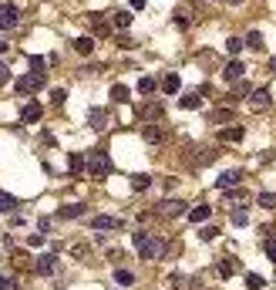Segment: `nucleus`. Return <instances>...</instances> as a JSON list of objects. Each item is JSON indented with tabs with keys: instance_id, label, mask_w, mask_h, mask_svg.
I'll return each instance as SVG.
<instances>
[{
	"instance_id": "a19ab883",
	"label": "nucleus",
	"mask_w": 276,
	"mask_h": 290,
	"mask_svg": "<svg viewBox=\"0 0 276 290\" xmlns=\"http://www.w3.org/2000/svg\"><path fill=\"white\" fill-rule=\"evenodd\" d=\"M128 4H132L135 11H142V7H145V0H128Z\"/></svg>"
},
{
	"instance_id": "c85d7f7f",
	"label": "nucleus",
	"mask_w": 276,
	"mask_h": 290,
	"mask_svg": "<svg viewBox=\"0 0 276 290\" xmlns=\"http://www.w3.org/2000/svg\"><path fill=\"white\" fill-rule=\"evenodd\" d=\"M246 287L249 290H263V277H259V273H246Z\"/></svg>"
},
{
	"instance_id": "58836bf2",
	"label": "nucleus",
	"mask_w": 276,
	"mask_h": 290,
	"mask_svg": "<svg viewBox=\"0 0 276 290\" xmlns=\"http://www.w3.org/2000/svg\"><path fill=\"white\" fill-rule=\"evenodd\" d=\"M27 243H31V246H41V243H44V236H41V233H34V236H27Z\"/></svg>"
},
{
	"instance_id": "72a5a7b5",
	"label": "nucleus",
	"mask_w": 276,
	"mask_h": 290,
	"mask_svg": "<svg viewBox=\"0 0 276 290\" xmlns=\"http://www.w3.org/2000/svg\"><path fill=\"white\" fill-rule=\"evenodd\" d=\"M266 257H269V260L276 263V233L269 236V240H266Z\"/></svg>"
},
{
	"instance_id": "20e7f679",
	"label": "nucleus",
	"mask_w": 276,
	"mask_h": 290,
	"mask_svg": "<svg viewBox=\"0 0 276 290\" xmlns=\"http://www.w3.org/2000/svg\"><path fill=\"white\" fill-rule=\"evenodd\" d=\"M158 212H162V216H182V212H189V209H186L182 199H162L158 202Z\"/></svg>"
},
{
	"instance_id": "dca6fc26",
	"label": "nucleus",
	"mask_w": 276,
	"mask_h": 290,
	"mask_svg": "<svg viewBox=\"0 0 276 290\" xmlns=\"http://www.w3.org/2000/svg\"><path fill=\"white\" fill-rule=\"evenodd\" d=\"M74 51L77 54H91V51H95V37H88V34H84V37H74Z\"/></svg>"
},
{
	"instance_id": "6ab92c4d",
	"label": "nucleus",
	"mask_w": 276,
	"mask_h": 290,
	"mask_svg": "<svg viewBox=\"0 0 276 290\" xmlns=\"http://www.w3.org/2000/svg\"><path fill=\"white\" fill-rule=\"evenodd\" d=\"M115 27H118V31H128V27H132V14L118 11V14H115Z\"/></svg>"
},
{
	"instance_id": "a878e982",
	"label": "nucleus",
	"mask_w": 276,
	"mask_h": 290,
	"mask_svg": "<svg viewBox=\"0 0 276 290\" xmlns=\"http://www.w3.org/2000/svg\"><path fill=\"white\" fill-rule=\"evenodd\" d=\"M4 209H17V199H14L11 192H0V212Z\"/></svg>"
},
{
	"instance_id": "cd10ccee",
	"label": "nucleus",
	"mask_w": 276,
	"mask_h": 290,
	"mask_svg": "<svg viewBox=\"0 0 276 290\" xmlns=\"http://www.w3.org/2000/svg\"><path fill=\"white\" fill-rule=\"evenodd\" d=\"M232 223H236V226H246V223H249V212H246L243 206H239V209H232Z\"/></svg>"
},
{
	"instance_id": "39448f33",
	"label": "nucleus",
	"mask_w": 276,
	"mask_h": 290,
	"mask_svg": "<svg viewBox=\"0 0 276 290\" xmlns=\"http://www.w3.org/2000/svg\"><path fill=\"white\" fill-rule=\"evenodd\" d=\"M17 17H21V11H17L14 4H4V7H0V27H4V31H7V27H14V24H17Z\"/></svg>"
},
{
	"instance_id": "f03ea898",
	"label": "nucleus",
	"mask_w": 276,
	"mask_h": 290,
	"mask_svg": "<svg viewBox=\"0 0 276 290\" xmlns=\"http://www.w3.org/2000/svg\"><path fill=\"white\" fill-rule=\"evenodd\" d=\"M135 246H138V253H142L145 260H155L158 253H162V243H158V240H152L148 233H142V230L135 233Z\"/></svg>"
},
{
	"instance_id": "0eeeda50",
	"label": "nucleus",
	"mask_w": 276,
	"mask_h": 290,
	"mask_svg": "<svg viewBox=\"0 0 276 290\" xmlns=\"http://www.w3.org/2000/svg\"><path fill=\"white\" fill-rule=\"evenodd\" d=\"M239 179H243V172H239V169H229V172H222V176L216 179V186H219V189H232V186H239Z\"/></svg>"
},
{
	"instance_id": "4468645a",
	"label": "nucleus",
	"mask_w": 276,
	"mask_h": 290,
	"mask_svg": "<svg viewBox=\"0 0 276 290\" xmlns=\"http://www.w3.org/2000/svg\"><path fill=\"white\" fill-rule=\"evenodd\" d=\"M186 216H189V223H206V220L212 216V209L209 206H196V209H189Z\"/></svg>"
},
{
	"instance_id": "5701e85b",
	"label": "nucleus",
	"mask_w": 276,
	"mask_h": 290,
	"mask_svg": "<svg viewBox=\"0 0 276 290\" xmlns=\"http://www.w3.org/2000/svg\"><path fill=\"white\" fill-rule=\"evenodd\" d=\"M105 122H108V115L101 108H91V128H105Z\"/></svg>"
},
{
	"instance_id": "473e14b6",
	"label": "nucleus",
	"mask_w": 276,
	"mask_h": 290,
	"mask_svg": "<svg viewBox=\"0 0 276 290\" xmlns=\"http://www.w3.org/2000/svg\"><path fill=\"white\" fill-rule=\"evenodd\" d=\"M84 166H88V162H84L81 156H71V176H77V172H81Z\"/></svg>"
},
{
	"instance_id": "2eb2a0df",
	"label": "nucleus",
	"mask_w": 276,
	"mask_h": 290,
	"mask_svg": "<svg viewBox=\"0 0 276 290\" xmlns=\"http://www.w3.org/2000/svg\"><path fill=\"white\" fill-rule=\"evenodd\" d=\"M21 118H24V125H31V122H37V118H41V105H37V101H31V105H24V112H21Z\"/></svg>"
},
{
	"instance_id": "f8f14e48",
	"label": "nucleus",
	"mask_w": 276,
	"mask_h": 290,
	"mask_svg": "<svg viewBox=\"0 0 276 290\" xmlns=\"http://www.w3.org/2000/svg\"><path fill=\"white\" fill-rule=\"evenodd\" d=\"M243 135H246V125H229V128H222V132H219V138H222V142H239Z\"/></svg>"
},
{
	"instance_id": "1a4fd4ad",
	"label": "nucleus",
	"mask_w": 276,
	"mask_h": 290,
	"mask_svg": "<svg viewBox=\"0 0 276 290\" xmlns=\"http://www.w3.org/2000/svg\"><path fill=\"white\" fill-rule=\"evenodd\" d=\"M57 216L61 220H77V216H84V202H67V206L57 209Z\"/></svg>"
},
{
	"instance_id": "4be33fe9",
	"label": "nucleus",
	"mask_w": 276,
	"mask_h": 290,
	"mask_svg": "<svg viewBox=\"0 0 276 290\" xmlns=\"http://www.w3.org/2000/svg\"><path fill=\"white\" fill-rule=\"evenodd\" d=\"M178 105H182V108H199V105H202V98L196 95V91H189L186 98H178Z\"/></svg>"
},
{
	"instance_id": "c9c22d12",
	"label": "nucleus",
	"mask_w": 276,
	"mask_h": 290,
	"mask_svg": "<svg viewBox=\"0 0 276 290\" xmlns=\"http://www.w3.org/2000/svg\"><path fill=\"white\" fill-rule=\"evenodd\" d=\"M115 280H118V283H125V287H128V283H135V277L128 273V270H118V273H115Z\"/></svg>"
},
{
	"instance_id": "79ce46f5",
	"label": "nucleus",
	"mask_w": 276,
	"mask_h": 290,
	"mask_svg": "<svg viewBox=\"0 0 276 290\" xmlns=\"http://www.w3.org/2000/svg\"><path fill=\"white\" fill-rule=\"evenodd\" d=\"M0 290H11V280H4V277H0Z\"/></svg>"
},
{
	"instance_id": "9b49d317",
	"label": "nucleus",
	"mask_w": 276,
	"mask_h": 290,
	"mask_svg": "<svg viewBox=\"0 0 276 290\" xmlns=\"http://www.w3.org/2000/svg\"><path fill=\"white\" fill-rule=\"evenodd\" d=\"M54 270H57V257H54V253L37 257V273H44V277H47V273H54Z\"/></svg>"
},
{
	"instance_id": "9d476101",
	"label": "nucleus",
	"mask_w": 276,
	"mask_h": 290,
	"mask_svg": "<svg viewBox=\"0 0 276 290\" xmlns=\"http://www.w3.org/2000/svg\"><path fill=\"white\" fill-rule=\"evenodd\" d=\"M142 135H145V142H148V145H158L162 138H165V128H162V125H145Z\"/></svg>"
},
{
	"instance_id": "393cba45",
	"label": "nucleus",
	"mask_w": 276,
	"mask_h": 290,
	"mask_svg": "<svg viewBox=\"0 0 276 290\" xmlns=\"http://www.w3.org/2000/svg\"><path fill=\"white\" fill-rule=\"evenodd\" d=\"M259 206L263 209H276V192H259Z\"/></svg>"
},
{
	"instance_id": "e433bc0d",
	"label": "nucleus",
	"mask_w": 276,
	"mask_h": 290,
	"mask_svg": "<svg viewBox=\"0 0 276 290\" xmlns=\"http://www.w3.org/2000/svg\"><path fill=\"white\" fill-rule=\"evenodd\" d=\"M7 81H11V67L0 61V85H7Z\"/></svg>"
},
{
	"instance_id": "aec40b11",
	"label": "nucleus",
	"mask_w": 276,
	"mask_h": 290,
	"mask_svg": "<svg viewBox=\"0 0 276 290\" xmlns=\"http://www.w3.org/2000/svg\"><path fill=\"white\" fill-rule=\"evenodd\" d=\"M243 47H246L243 37H229V41H226V51H229L232 57H239V51H243Z\"/></svg>"
},
{
	"instance_id": "7ed1b4c3",
	"label": "nucleus",
	"mask_w": 276,
	"mask_h": 290,
	"mask_svg": "<svg viewBox=\"0 0 276 290\" xmlns=\"http://www.w3.org/2000/svg\"><path fill=\"white\" fill-rule=\"evenodd\" d=\"M44 88V71H34V75H24V78H17V91L21 95H34V91Z\"/></svg>"
},
{
	"instance_id": "ddd939ff",
	"label": "nucleus",
	"mask_w": 276,
	"mask_h": 290,
	"mask_svg": "<svg viewBox=\"0 0 276 290\" xmlns=\"http://www.w3.org/2000/svg\"><path fill=\"white\" fill-rule=\"evenodd\" d=\"M118 220H115V216H95V220H91V230H118Z\"/></svg>"
},
{
	"instance_id": "ea45409f",
	"label": "nucleus",
	"mask_w": 276,
	"mask_h": 290,
	"mask_svg": "<svg viewBox=\"0 0 276 290\" xmlns=\"http://www.w3.org/2000/svg\"><path fill=\"white\" fill-rule=\"evenodd\" d=\"M118 47H125V51H128V47H135V41H132V37H118Z\"/></svg>"
},
{
	"instance_id": "2f4dec72",
	"label": "nucleus",
	"mask_w": 276,
	"mask_h": 290,
	"mask_svg": "<svg viewBox=\"0 0 276 290\" xmlns=\"http://www.w3.org/2000/svg\"><path fill=\"white\" fill-rule=\"evenodd\" d=\"M162 115V105H148V108H142V118H158Z\"/></svg>"
},
{
	"instance_id": "b1692460",
	"label": "nucleus",
	"mask_w": 276,
	"mask_h": 290,
	"mask_svg": "<svg viewBox=\"0 0 276 290\" xmlns=\"http://www.w3.org/2000/svg\"><path fill=\"white\" fill-rule=\"evenodd\" d=\"M246 44L253 47V51H263V34H259V31H249V37H246Z\"/></svg>"
},
{
	"instance_id": "f257e3e1",
	"label": "nucleus",
	"mask_w": 276,
	"mask_h": 290,
	"mask_svg": "<svg viewBox=\"0 0 276 290\" xmlns=\"http://www.w3.org/2000/svg\"><path fill=\"white\" fill-rule=\"evenodd\" d=\"M88 172L95 179H105L111 172V156L105 152V149H95V152L88 156Z\"/></svg>"
},
{
	"instance_id": "6e6552de",
	"label": "nucleus",
	"mask_w": 276,
	"mask_h": 290,
	"mask_svg": "<svg viewBox=\"0 0 276 290\" xmlns=\"http://www.w3.org/2000/svg\"><path fill=\"white\" fill-rule=\"evenodd\" d=\"M246 75V67H243V61H236V57H232L229 64H226V71H222V78L226 81H239Z\"/></svg>"
},
{
	"instance_id": "bb28decb",
	"label": "nucleus",
	"mask_w": 276,
	"mask_h": 290,
	"mask_svg": "<svg viewBox=\"0 0 276 290\" xmlns=\"http://www.w3.org/2000/svg\"><path fill=\"white\" fill-rule=\"evenodd\" d=\"M155 88H158V85H155V78H138V91H142V95H152Z\"/></svg>"
},
{
	"instance_id": "37998d69",
	"label": "nucleus",
	"mask_w": 276,
	"mask_h": 290,
	"mask_svg": "<svg viewBox=\"0 0 276 290\" xmlns=\"http://www.w3.org/2000/svg\"><path fill=\"white\" fill-rule=\"evenodd\" d=\"M4 51H7V44H4V41H0V54H4Z\"/></svg>"
},
{
	"instance_id": "423d86ee",
	"label": "nucleus",
	"mask_w": 276,
	"mask_h": 290,
	"mask_svg": "<svg viewBox=\"0 0 276 290\" xmlns=\"http://www.w3.org/2000/svg\"><path fill=\"white\" fill-rule=\"evenodd\" d=\"M269 101H273V98H269V88H256L253 98H249V105H253L256 112H266V108H269Z\"/></svg>"
},
{
	"instance_id": "7c9ffc66",
	"label": "nucleus",
	"mask_w": 276,
	"mask_h": 290,
	"mask_svg": "<svg viewBox=\"0 0 276 290\" xmlns=\"http://www.w3.org/2000/svg\"><path fill=\"white\" fill-rule=\"evenodd\" d=\"M232 273H236V263H232V260H222L219 263V277H232Z\"/></svg>"
},
{
	"instance_id": "f3484780",
	"label": "nucleus",
	"mask_w": 276,
	"mask_h": 290,
	"mask_svg": "<svg viewBox=\"0 0 276 290\" xmlns=\"http://www.w3.org/2000/svg\"><path fill=\"white\" fill-rule=\"evenodd\" d=\"M148 186H152V176H145V172H135L132 176V189L135 192H145Z\"/></svg>"
},
{
	"instance_id": "a211bd4d",
	"label": "nucleus",
	"mask_w": 276,
	"mask_h": 290,
	"mask_svg": "<svg viewBox=\"0 0 276 290\" xmlns=\"http://www.w3.org/2000/svg\"><path fill=\"white\" fill-rule=\"evenodd\" d=\"M178 85H182V81H178V75H175V71H168L165 78H162V91H168V95H175V91H178Z\"/></svg>"
},
{
	"instance_id": "4c0bfd02",
	"label": "nucleus",
	"mask_w": 276,
	"mask_h": 290,
	"mask_svg": "<svg viewBox=\"0 0 276 290\" xmlns=\"http://www.w3.org/2000/svg\"><path fill=\"white\" fill-rule=\"evenodd\" d=\"M216 233H219V230H216V226H206V230H202L199 236H202V240H212V236H216Z\"/></svg>"
},
{
	"instance_id": "f704fd0d",
	"label": "nucleus",
	"mask_w": 276,
	"mask_h": 290,
	"mask_svg": "<svg viewBox=\"0 0 276 290\" xmlns=\"http://www.w3.org/2000/svg\"><path fill=\"white\" fill-rule=\"evenodd\" d=\"M51 101H54V105H64V101H67V91H64V88H54V91H51Z\"/></svg>"
},
{
	"instance_id": "412c9836",
	"label": "nucleus",
	"mask_w": 276,
	"mask_h": 290,
	"mask_svg": "<svg viewBox=\"0 0 276 290\" xmlns=\"http://www.w3.org/2000/svg\"><path fill=\"white\" fill-rule=\"evenodd\" d=\"M111 101H118V105H128V88H125V85H115V88H111Z\"/></svg>"
},
{
	"instance_id": "c756f323",
	"label": "nucleus",
	"mask_w": 276,
	"mask_h": 290,
	"mask_svg": "<svg viewBox=\"0 0 276 290\" xmlns=\"http://www.w3.org/2000/svg\"><path fill=\"white\" fill-rule=\"evenodd\" d=\"M212 122H232V112L229 108H216V112H212Z\"/></svg>"
}]
</instances>
